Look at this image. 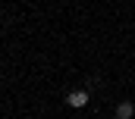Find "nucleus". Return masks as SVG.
<instances>
[{
  "instance_id": "nucleus-1",
  "label": "nucleus",
  "mask_w": 135,
  "mask_h": 119,
  "mask_svg": "<svg viewBox=\"0 0 135 119\" xmlns=\"http://www.w3.org/2000/svg\"><path fill=\"white\" fill-rule=\"evenodd\" d=\"M66 103L75 107V110H82V107L88 103V91H69V94H66Z\"/></svg>"
},
{
  "instance_id": "nucleus-2",
  "label": "nucleus",
  "mask_w": 135,
  "mask_h": 119,
  "mask_svg": "<svg viewBox=\"0 0 135 119\" xmlns=\"http://www.w3.org/2000/svg\"><path fill=\"white\" fill-rule=\"evenodd\" d=\"M132 116H135V103L123 100V103L116 107V119H132Z\"/></svg>"
}]
</instances>
